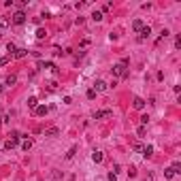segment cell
Here are the masks:
<instances>
[{"instance_id": "obj_25", "label": "cell", "mask_w": 181, "mask_h": 181, "mask_svg": "<svg viewBox=\"0 0 181 181\" xmlns=\"http://www.w3.org/2000/svg\"><path fill=\"white\" fill-rule=\"evenodd\" d=\"M128 177H137V168H134V166L128 168Z\"/></svg>"}, {"instance_id": "obj_26", "label": "cell", "mask_w": 181, "mask_h": 181, "mask_svg": "<svg viewBox=\"0 0 181 181\" xmlns=\"http://www.w3.org/2000/svg\"><path fill=\"white\" fill-rule=\"evenodd\" d=\"M9 60H11V58H9V56L0 58V66H7V64H9Z\"/></svg>"}, {"instance_id": "obj_29", "label": "cell", "mask_w": 181, "mask_h": 181, "mask_svg": "<svg viewBox=\"0 0 181 181\" xmlns=\"http://www.w3.org/2000/svg\"><path fill=\"white\" fill-rule=\"evenodd\" d=\"M175 49H181V36H177V38H175Z\"/></svg>"}, {"instance_id": "obj_33", "label": "cell", "mask_w": 181, "mask_h": 181, "mask_svg": "<svg viewBox=\"0 0 181 181\" xmlns=\"http://www.w3.org/2000/svg\"><path fill=\"white\" fill-rule=\"evenodd\" d=\"M111 9H113V4H111V2H107L105 7H102V11H111Z\"/></svg>"}, {"instance_id": "obj_3", "label": "cell", "mask_w": 181, "mask_h": 181, "mask_svg": "<svg viewBox=\"0 0 181 181\" xmlns=\"http://www.w3.org/2000/svg\"><path fill=\"white\" fill-rule=\"evenodd\" d=\"M113 75H115V77H126V66L121 64V62H119V64H115V66H113Z\"/></svg>"}, {"instance_id": "obj_17", "label": "cell", "mask_w": 181, "mask_h": 181, "mask_svg": "<svg viewBox=\"0 0 181 181\" xmlns=\"http://www.w3.org/2000/svg\"><path fill=\"white\" fill-rule=\"evenodd\" d=\"M75 153H77V147H70L68 153H66V160H72V158H75Z\"/></svg>"}, {"instance_id": "obj_5", "label": "cell", "mask_w": 181, "mask_h": 181, "mask_svg": "<svg viewBox=\"0 0 181 181\" xmlns=\"http://www.w3.org/2000/svg\"><path fill=\"white\" fill-rule=\"evenodd\" d=\"M34 113H36V115H47V113H49V107L47 105H38V107L34 109Z\"/></svg>"}, {"instance_id": "obj_28", "label": "cell", "mask_w": 181, "mask_h": 181, "mask_svg": "<svg viewBox=\"0 0 181 181\" xmlns=\"http://www.w3.org/2000/svg\"><path fill=\"white\" fill-rule=\"evenodd\" d=\"M168 34H170V32H168V30L164 28V30H162V32H160V40H162V38H166V36H168Z\"/></svg>"}, {"instance_id": "obj_1", "label": "cell", "mask_w": 181, "mask_h": 181, "mask_svg": "<svg viewBox=\"0 0 181 181\" xmlns=\"http://www.w3.org/2000/svg\"><path fill=\"white\" fill-rule=\"evenodd\" d=\"M11 24H15V26H21V24H26V13H24V11H17L15 15H13Z\"/></svg>"}, {"instance_id": "obj_22", "label": "cell", "mask_w": 181, "mask_h": 181, "mask_svg": "<svg viewBox=\"0 0 181 181\" xmlns=\"http://www.w3.org/2000/svg\"><path fill=\"white\" fill-rule=\"evenodd\" d=\"M164 177H166V179H173V177H175L173 168H166V170H164Z\"/></svg>"}, {"instance_id": "obj_15", "label": "cell", "mask_w": 181, "mask_h": 181, "mask_svg": "<svg viewBox=\"0 0 181 181\" xmlns=\"http://www.w3.org/2000/svg\"><path fill=\"white\" fill-rule=\"evenodd\" d=\"M7 51H9V58H11L13 53L17 51V47H15V45H13V43H9V45H7Z\"/></svg>"}, {"instance_id": "obj_18", "label": "cell", "mask_w": 181, "mask_h": 181, "mask_svg": "<svg viewBox=\"0 0 181 181\" xmlns=\"http://www.w3.org/2000/svg\"><path fill=\"white\" fill-rule=\"evenodd\" d=\"M15 145H17V141H13V139H9V141L4 143V149H13V147H15Z\"/></svg>"}, {"instance_id": "obj_9", "label": "cell", "mask_w": 181, "mask_h": 181, "mask_svg": "<svg viewBox=\"0 0 181 181\" xmlns=\"http://www.w3.org/2000/svg\"><path fill=\"white\" fill-rule=\"evenodd\" d=\"M26 56H28V49H17L13 53V58H26Z\"/></svg>"}, {"instance_id": "obj_7", "label": "cell", "mask_w": 181, "mask_h": 181, "mask_svg": "<svg viewBox=\"0 0 181 181\" xmlns=\"http://www.w3.org/2000/svg\"><path fill=\"white\" fill-rule=\"evenodd\" d=\"M102 158H105V153H102V151H94V153H92V160L96 162V164H100Z\"/></svg>"}, {"instance_id": "obj_21", "label": "cell", "mask_w": 181, "mask_h": 181, "mask_svg": "<svg viewBox=\"0 0 181 181\" xmlns=\"http://www.w3.org/2000/svg\"><path fill=\"white\" fill-rule=\"evenodd\" d=\"M45 36H47V32H45L43 28H38V30H36V38H45Z\"/></svg>"}, {"instance_id": "obj_32", "label": "cell", "mask_w": 181, "mask_h": 181, "mask_svg": "<svg viewBox=\"0 0 181 181\" xmlns=\"http://www.w3.org/2000/svg\"><path fill=\"white\" fill-rule=\"evenodd\" d=\"M119 170H121V168H119V164H113V170H111V173H115V175H117Z\"/></svg>"}, {"instance_id": "obj_27", "label": "cell", "mask_w": 181, "mask_h": 181, "mask_svg": "<svg viewBox=\"0 0 181 181\" xmlns=\"http://www.w3.org/2000/svg\"><path fill=\"white\" fill-rule=\"evenodd\" d=\"M88 45H90V38H83V40H81V43H79V47H81V49H85V47H88Z\"/></svg>"}, {"instance_id": "obj_23", "label": "cell", "mask_w": 181, "mask_h": 181, "mask_svg": "<svg viewBox=\"0 0 181 181\" xmlns=\"http://www.w3.org/2000/svg\"><path fill=\"white\" fill-rule=\"evenodd\" d=\"M170 168H173V173H181V162H175Z\"/></svg>"}, {"instance_id": "obj_24", "label": "cell", "mask_w": 181, "mask_h": 181, "mask_svg": "<svg viewBox=\"0 0 181 181\" xmlns=\"http://www.w3.org/2000/svg\"><path fill=\"white\" fill-rule=\"evenodd\" d=\"M11 139H13V141H19V139H21V134L17 132V130H13V132H11Z\"/></svg>"}, {"instance_id": "obj_10", "label": "cell", "mask_w": 181, "mask_h": 181, "mask_svg": "<svg viewBox=\"0 0 181 181\" xmlns=\"http://www.w3.org/2000/svg\"><path fill=\"white\" fill-rule=\"evenodd\" d=\"M30 147H32V139H26V141L21 143V149H24V151H28Z\"/></svg>"}, {"instance_id": "obj_11", "label": "cell", "mask_w": 181, "mask_h": 181, "mask_svg": "<svg viewBox=\"0 0 181 181\" xmlns=\"http://www.w3.org/2000/svg\"><path fill=\"white\" fill-rule=\"evenodd\" d=\"M4 83H7V85H15V83H17V77H15V75H9Z\"/></svg>"}, {"instance_id": "obj_2", "label": "cell", "mask_w": 181, "mask_h": 181, "mask_svg": "<svg viewBox=\"0 0 181 181\" xmlns=\"http://www.w3.org/2000/svg\"><path fill=\"white\" fill-rule=\"evenodd\" d=\"M111 115H113L111 109H100V111L94 113V119H105V117H111Z\"/></svg>"}, {"instance_id": "obj_14", "label": "cell", "mask_w": 181, "mask_h": 181, "mask_svg": "<svg viewBox=\"0 0 181 181\" xmlns=\"http://www.w3.org/2000/svg\"><path fill=\"white\" fill-rule=\"evenodd\" d=\"M45 137H58V128H49V130H45Z\"/></svg>"}, {"instance_id": "obj_35", "label": "cell", "mask_w": 181, "mask_h": 181, "mask_svg": "<svg viewBox=\"0 0 181 181\" xmlns=\"http://www.w3.org/2000/svg\"><path fill=\"white\" fill-rule=\"evenodd\" d=\"M2 121H4V117H2V109H0V126H2Z\"/></svg>"}, {"instance_id": "obj_16", "label": "cell", "mask_w": 181, "mask_h": 181, "mask_svg": "<svg viewBox=\"0 0 181 181\" xmlns=\"http://www.w3.org/2000/svg\"><path fill=\"white\" fill-rule=\"evenodd\" d=\"M143 26H145V24H143V21H141V19H134V24H132V28H134V30H137V32H139V30H141V28H143Z\"/></svg>"}, {"instance_id": "obj_34", "label": "cell", "mask_w": 181, "mask_h": 181, "mask_svg": "<svg viewBox=\"0 0 181 181\" xmlns=\"http://www.w3.org/2000/svg\"><path fill=\"white\" fill-rule=\"evenodd\" d=\"M147 121H149V117H147V115H141V124L145 126V124H147Z\"/></svg>"}, {"instance_id": "obj_20", "label": "cell", "mask_w": 181, "mask_h": 181, "mask_svg": "<svg viewBox=\"0 0 181 181\" xmlns=\"http://www.w3.org/2000/svg\"><path fill=\"white\" fill-rule=\"evenodd\" d=\"M9 24H11V19H7V17H0V28H7Z\"/></svg>"}, {"instance_id": "obj_30", "label": "cell", "mask_w": 181, "mask_h": 181, "mask_svg": "<svg viewBox=\"0 0 181 181\" xmlns=\"http://www.w3.org/2000/svg\"><path fill=\"white\" fill-rule=\"evenodd\" d=\"M88 98H90V100H92V98H96V92H94V90H88Z\"/></svg>"}, {"instance_id": "obj_8", "label": "cell", "mask_w": 181, "mask_h": 181, "mask_svg": "<svg viewBox=\"0 0 181 181\" xmlns=\"http://www.w3.org/2000/svg\"><path fill=\"white\" fill-rule=\"evenodd\" d=\"M134 109H137V111H143L145 109V100L143 98H134Z\"/></svg>"}, {"instance_id": "obj_13", "label": "cell", "mask_w": 181, "mask_h": 181, "mask_svg": "<svg viewBox=\"0 0 181 181\" xmlns=\"http://www.w3.org/2000/svg\"><path fill=\"white\" fill-rule=\"evenodd\" d=\"M28 107H30V109H36V107H38V100H36L34 96H32V98H28Z\"/></svg>"}, {"instance_id": "obj_36", "label": "cell", "mask_w": 181, "mask_h": 181, "mask_svg": "<svg viewBox=\"0 0 181 181\" xmlns=\"http://www.w3.org/2000/svg\"><path fill=\"white\" fill-rule=\"evenodd\" d=\"M0 92H2V85H0Z\"/></svg>"}, {"instance_id": "obj_12", "label": "cell", "mask_w": 181, "mask_h": 181, "mask_svg": "<svg viewBox=\"0 0 181 181\" xmlns=\"http://www.w3.org/2000/svg\"><path fill=\"white\" fill-rule=\"evenodd\" d=\"M151 153H153V147H151V145H147V147H143V156H145V158H149V156H151Z\"/></svg>"}, {"instance_id": "obj_19", "label": "cell", "mask_w": 181, "mask_h": 181, "mask_svg": "<svg viewBox=\"0 0 181 181\" xmlns=\"http://www.w3.org/2000/svg\"><path fill=\"white\" fill-rule=\"evenodd\" d=\"M92 19H94V21H100V19H102V13H100V11H94V13H92Z\"/></svg>"}, {"instance_id": "obj_4", "label": "cell", "mask_w": 181, "mask_h": 181, "mask_svg": "<svg viewBox=\"0 0 181 181\" xmlns=\"http://www.w3.org/2000/svg\"><path fill=\"white\" fill-rule=\"evenodd\" d=\"M107 88H109V85L105 83V81H102V79H98L96 83H94V88H92V90H94V92H105Z\"/></svg>"}, {"instance_id": "obj_31", "label": "cell", "mask_w": 181, "mask_h": 181, "mask_svg": "<svg viewBox=\"0 0 181 181\" xmlns=\"http://www.w3.org/2000/svg\"><path fill=\"white\" fill-rule=\"evenodd\" d=\"M145 132H147V128H145V126H141V128H139V137H145Z\"/></svg>"}, {"instance_id": "obj_6", "label": "cell", "mask_w": 181, "mask_h": 181, "mask_svg": "<svg viewBox=\"0 0 181 181\" xmlns=\"http://www.w3.org/2000/svg\"><path fill=\"white\" fill-rule=\"evenodd\" d=\"M139 34H141V38H149V34H151V28H149V26H143V28L139 30Z\"/></svg>"}]
</instances>
